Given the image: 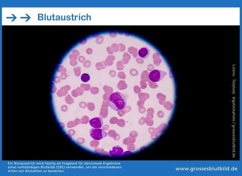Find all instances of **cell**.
Masks as SVG:
<instances>
[{
	"mask_svg": "<svg viewBox=\"0 0 242 176\" xmlns=\"http://www.w3.org/2000/svg\"><path fill=\"white\" fill-rule=\"evenodd\" d=\"M90 123L92 128H100L103 126V121L101 118L96 117L91 119L90 121Z\"/></svg>",
	"mask_w": 242,
	"mask_h": 176,
	"instance_id": "4",
	"label": "cell"
},
{
	"mask_svg": "<svg viewBox=\"0 0 242 176\" xmlns=\"http://www.w3.org/2000/svg\"><path fill=\"white\" fill-rule=\"evenodd\" d=\"M138 54L142 59H146L148 58L150 54V50L148 48L144 47L142 48L139 50Z\"/></svg>",
	"mask_w": 242,
	"mask_h": 176,
	"instance_id": "6",
	"label": "cell"
},
{
	"mask_svg": "<svg viewBox=\"0 0 242 176\" xmlns=\"http://www.w3.org/2000/svg\"><path fill=\"white\" fill-rule=\"evenodd\" d=\"M90 76L87 73L83 74L81 77V81L83 82L86 83L90 81Z\"/></svg>",
	"mask_w": 242,
	"mask_h": 176,
	"instance_id": "7",
	"label": "cell"
},
{
	"mask_svg": "<svg viewBox=\"0 0 242 176\" xmlns=\"http://www.w3.org/2000/svg\"><path fill=\"white\" fill-rule=\"evenodd\" d=\"M167 75L166 72L162 71L154 70L151 72L149 75L150 80L154 83H157L162 80Z\"/></svg>",
	"mask_w": 242,
	"mask_h": 176,
	"instance_id": "2",
	"label": "cell"
},
{
	"mask_svg": "<svg viewBox=\"0 0 242 176\" xmlns=\"http://www.w3.org/2000/svg\"><path fill=\"white\" fill-rule=\"evenodd\" d=\"M90 137L96 140H100L107 137L106 132L100 128H92L90 130Z\"/></svg>",
	"mask_w": 242,
	"mask_h": 176,
	"instance_id": "3",
	"label": "cell"
},
{
	"mask_svg": "<svg viewBox=\"0 0 242 176\" xmlns=\"http://www.w3.org/2000/svg\"><path fill=\"white\" fill-rule=\"evenodd\" d=\"M108 104L111 108L116 111L123 110L127 105V99L123 93L116 92L110 96Z\"/></svg>",
	"mask_w": 242,
	"mask_h": 176,
	"instance_id": "1",
	"label": "cell"
},
{
	"mask_svg": "<svg viewBox=\"0 0 242 176\" xmlns=\"http://www.w3.org/2000/svg\"><path fill=\"white\" fill-rule=\"evenodd\" d=\"M123 152V148L120 146H116L112 148L110 151L111 155L114 156H119L122 155Z\"/></svg>",
	"mask_w": 242,
	"mask_h": 176,
	"instance_id": "5",
	"label": "cell"
}]
</instances>
